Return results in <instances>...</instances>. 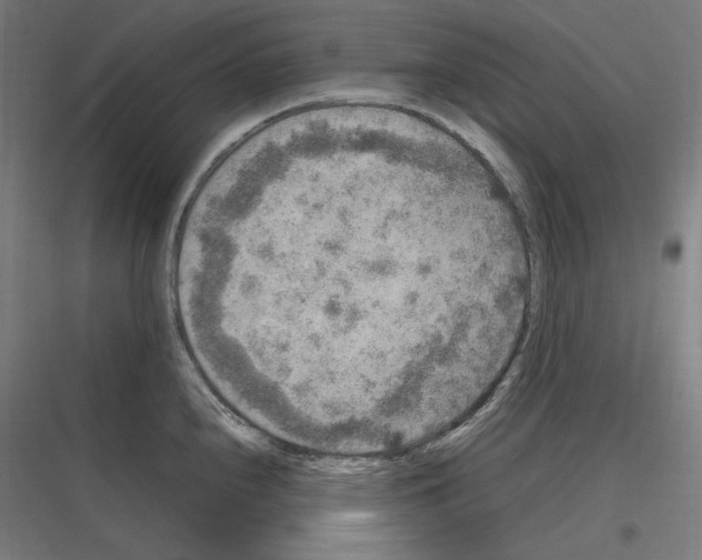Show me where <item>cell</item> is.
I'll use <instances>...</instances> for the list:
<instances>
[{
    "label": "cell",
    "mask_w": 702,
    "mask_h": 560,
    "mask_svg": "<svg viewBox=\"0 0 702 560\" xmlns=\"http://www.w3.org/2000/svg\"><path fill=\"white\" fill-rule=\"evenodd\" d=\"M178 290L242 404L357 434L415 421L480 378L530 274L498 206L453 162L342 131L274 143L221 178Z\"/></svg>",
    "instance_id": "cell-1"
}]
</instances>
